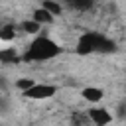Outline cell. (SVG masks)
<instances>
[{"label": "cell", "instance_id": "obj_1", "mask_svg": "<svg viewBox=\"0 0 126 126\" xmlns=\"http://www.w3.org/2000/svg\"><path fill=\"white\" fill-rule=\"evenodd\" d=\"M63 49L59 47V43H55L51 37L47 35H37L33 37V41L26 47L24 55H22V61L26 63H32V61H49L53 57H57Z\"/></svg>", "mask_w": 126, "mask_h": 126}, {"label": "cell", "instance_id": "obj_2", "mask_svg": "<svg viewBox=\"0 0 126 126\" xmlns=\"http://www.w3.org/2000/svg\"><path fill=\"white\" fill-rule=\"evenodd\" d=\"M112 51H116V43L100 32H85L79 37V43H77V53L79 55L112 53Z\"/></svg>", "mask_w": 126, "mask_h": 126}, {"label": "cell", "instance_id": "obj_3", "mask_svg": "<svg viewBox=\"0 0 126 126\" xmlns=\"http://www.w3.org/2000/svg\"><path fill=\"white\" fill-rule=\"evenodd\" d=\"M57 93L55 85H47V83H35L30 91L24 93L26 98H33V100H43V98H51Z\"/></svg>", "mask_w": 126, "mask_h": 126}, {"label": "cell", "instance_id": "obj_4", "mask_svg": "<svg viewBox=\"0 0 126 126\" xmlns=\"http://www.w3.org/2000/svg\"><path fill=\"white\" fill-rule=\"evenodd\" d=\"M87 114H89L93 126H106V124H110V120H112V114H110L106 108H102V106H93V108L87 110Z\"/></svg>", "mask_w": 126, "mask_h": 126}, {"label": "cell", "instance_id": "obj_5", "mask_svg": "<svg viewBox=\"0 0 126 126\" xmlns=\"http://www.w3.org/2000/svg\"><path fill=\"white\" fill-rule=\"evenodd\" d=\"M81 96L87 100V102H100L102 100V96H104V93H102V89H98V87H85L83 91H81Z\"/></svg>", "mask_w": 126, "mask_h": 126}, {"label": "cell", "instance_id": "obj_6", "mask_svg": "<svg viewBox=\"0 0 126 126\" xmlns=\"http://www.w3.org/2000/svg\"><path fill=\"white\" fill-rule=\"evenodd\" d=\"M53 18H55V16H51V14H49L47 10H43L41 6H39V8H35V10H33V14H32V20H33V22H37L39 26H43V24H51V22H53Z\"/></svg>", "mask_w": 126, "mask_h": 126}, {"label": "cell", "instance_id": "obj_7", "mask_svg": "<svg viewBox=\"0 0 126 126\" xmlns=\"http://www.w3.org/2000/svg\"><path fill=\"white\" fill-rule=\"evenodd\" d=\"M22 57L18 55V51L14 47H8V49H0V63H18Z\"/></svg>", "mask_w": 126, "mask_h": 126}, {"label": "cell", "instance_id": "obj_8", "mask_svg": "<svg viewBox=\"0 0 126 126\" xmlns=\"http://www.w3.org/2000/svg\"><path fill=\"white\" fill-rule=\"evenodd\" d=\"M71 124L73 126H93V122H91V118H89L87 112H73Z\"/></svg>", "mask_w": 126, "mask_h": 126}, {"label": "cell", "instance_id": "obj_9", "mask_svg": "<svg viewBox=\"0 0 126 126\" xmlns=\"http://www.w3.org/2000/svg\"><path fill=\"white\" fill-rule=\"evenodd\" d=\"M67 4L73 10H79V12H87V10H91L94 6V2H91V0H69Z\"/></svg>", "mask_w": 126, "mask_h": 126}, {"label": "cell", "instance_id": "obj_10", "mask_svg": "<svg viewBox=\"0 0 126 126\" xmlns=\"http://www.w3.org/2000/svg\"><path fill=\"white\" fill-rule=\"evenodd\" d=\"M20 30H22V32H26V33H37V32L41 30V26L30 18V20H24V22H20Z\"/></svg>", "mask_w": 126, "mask_h": 126}, {"label": "cell", "instance_id": "obj_11", "mask_svg": "<svg viewBox=\"0 0 126 126\" xmlns=\"http://www.w3.org/2000/svg\"><path fill=\"white\" fill-rule=\"evenodd\" d=\"M16 37L14 26H0V41H12Z\"/></svg>", "mask_w": 126, "mask_h": 126}, {"label": "cell", "instance_id": "obj_12", "mask_svg": "<svg viewBox=\"0 0 126 126\" xmlns=\"http://www.w3.org/2000/svg\"><path fill=\"white\" fill-rule=\"evenodd\" d=\"M41 8H43V10H47L51 16H59V14H61V10H63V8H61V4L51 2V0H43V2H41Z\"/></svg>", "mask_w": 126, "mask_h": 126}, {"label": "cell", "instance_id": "obj_13", "mask_svg": "<svg viewBox=\"0 0 126 126\" xmlns=\"http://www.w3.org/2000/svg\"><path fill=\"white\" fill-rule=\"evenodd\" d=\"M33 85H35V81H33V79H30V77H22V79H18V81H16V89H20V91H22V94H24L26 91H30Z\"/></svg>", "mask_w": 126, "mask_h": 126}, {"label": "cell", "instance_id": "obj_14", "mask_svg": "<svg viewBox=\"0 0 126 126\" xmlns=\"http://www.w3.org/2000/svg\"><path fill=\"white\" fill-rule=\"evenodd\" d=\"M10 110V100L4 93H0V114H6Z\"/></svg>", "mask_w": 126, "mask_h": 126}, {"label": "cell", "instance_id": "obj_15", "mask_svg": "<svg viewBox=\"0 0 126 126\" xmlns=\"http://www.w3.org/2000/svg\"><path fill=\"white\" fill-rule=\"evenodd\" d=\"M6 89H8V81H6V77H0V93L6 94Z\"/></svg>", "mask_w": 126, "mask_h": 126}]
</instances>
